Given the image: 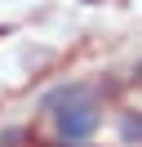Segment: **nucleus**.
<instances>
[{
    "instance_id": "nucleus-4",
    "label": "nucleus",
    "mask_w": 142,
    "mask_h": 147,
    "mask_svg": "<svg viewBox=\"0 0 142 147\" xmlns=\"http://www.w3.org/2000/svg\"><path fill=\"white\" fill-rule=\"evenodd\" d=\"M138 80H142V67H138Z\"/></svg>"
},
{
    "instance_id": "nucleus-3",
    "label": "nucleus",
    "mask_w": 142,
    "mask_h": 147,
    "mask_svg": "<svg viewBox=\"0 0 142 147\" xmlns=\"http://www.w3.org/2000/svg\"><path fill=\"white\" fill-rule=\"evenodd\" d=\"M120 138H124V143H142V116H124Z\"/></svg>"
},
{
    "instance_id": "nucleus-2",
    "label": "nucleus",
    "mask_w": 142,
    "mask_h": 147,
    "mask_svg": "<svg viewBox=\"0 0 142 147\" xmlns=\"http://www.w3.org/2000/svg\"><path fill=\"white\" fill-rule=\"evenodd\" d=\"M80 94H84V89H80V85H62V89H53L49 98H44V107H62V102H71V98H80Z\"/></svg>"
},
{
    "instance_id": "nucleus-1",
    "label": "nucleus",
    "mask_w": 142,
    "mask_h": 147,
    "mask_svg": "<svg viewBox=\"0 0 142 147\" xmlns=\"http://www.w3.org/2000/svg\"><path fill=\"white\" fill-rule=\"evenodd\" d=\"M93 125H98V107L80 94V98H71V102H62V111H58V134L67 138V143H84L89 134H93Z\"/></svg>"
}]
</instances>
